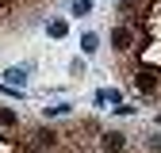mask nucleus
<instances>
[{
    "label": "nucleus",
    "mask_w": 161,
    "mask_h": 153,
    "mask_svg": "<svg viewBox=\"0 0 161 153\" xmlns=\"http://www.w3.org/2000/svg\"><path fill=\"white\" fill-rule=\"evenodd\" d=\"M134 88L138 92H157L161 88V73L157 69H134Z\"/></svg>",
    "instance_id": "f257e3e1"
},
{
    "label": "nucleus",
    "mask_w": 161,
    "mask_h": 153,
    "mask_svg": "<svg viewBox=\"0 0 161 153\" xmlns=\"http://www.w3.org/2000/svg\"><path fill=\"white\" fill-rule=\"evenodd\" d=\"M0 126H15V115H12V111H4V107H0Z\"/></svg>",
    "instance_id": "20e7f679"
},
{
    "label": "nucleus",
    "mask_w": 161,
    "mask_h": 153,
    "mask_svg": "<svg viewBox=\"0 0 161 153\" xmlns=\"http://www.w3.org/2000/svg\"><path fill=\"white\" fill-rule=\"evenodd\" d=\"M130 42H134V27H130V23H123V27L111 31V46H115V50H130Z\"/></svg>",
    "instance_id": "f03ea898"
},
{
    "label": "nucleus",
    "mask_w": 161,
    "mask_h": 153,
    "mask_svg": "<svg viewBox=\"0 0 161 153\" xmlns=\"http://www.w3.org/2000/svg\"><path fill=\"white\" fill-rule=\"evenodd\" d=\"M100 145H104V153H119V149H123L127 142H123V134H115V130H108L104 138H100Z\"/></svg>",
    "instance_id": "7ed1b4c3"
}]
</instances>
